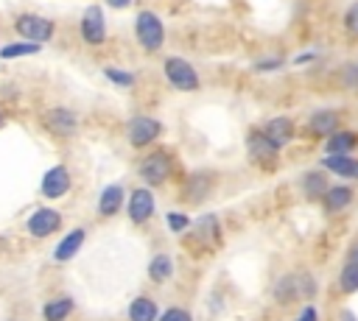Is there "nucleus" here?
Returning a JSON list of instances; mask_svg holds the SVG:
<instances>
[{
  "instance_id": "obj_36",
  "label": "nucleus",
  "mask_w": 358,
  "mask_h": 321,
  "mask_svg": "<svg viewBox=\"0 0 358 321\" xmlns=\"http://www.w3.org/2000/svg\"><path fill=\"white\" fill-rule=\"evenodd\" d=\"M341 321H355V315H352L350 310H344V313H341Z\"/></svg>"
},
{
  "instance_id": "obj_25",
  "label": "nucleus",
  "mask_w": 358,
  "mask_h": 321,
  "mask_svg": "<svg viewBox=\"0 0 358 321\" xmlns=\"http://www.w3.org/2000/svg\"><path fill=\"white\" fill-rule=\"evenodd\" d=\"M129 318H131V321H154V318H157V304H154L151 299L140 296V299L131 301V307H129Z\"/></svg>"
},
{
  "instance_id": "obj_12",
  "label": "nucleus",
  "mask_w": 358,
  "mask_h": 321,
  "mask_svg": "<svg viewBox=\"0 0 358 321\" xmlns=\"http://www.w3.org/2000/svg\"><path fill=\"white\" fill-rule=\"evenodd\" d=\"M151 212H154V195H151V190H145V187L134 190L131 198H129V218L134 223H145L151 218Z\"/></svg>"
},
{
  "instance_id": "obj_17",
  "label": "nucleus",
  "mask_w": 358,
  "mask_h": 321,
  "mask_svg": "<svg viewBox=\"0 0 358 321\" xmlns=\"http://www.w3.org/2000/svg\"><path fill=\"white\" fill-rule=\"evenodd\" d=\"M81 243H84V229H73V232H67L64 240H59V246H56V251H53V260H56V262H67V260H73V257L78 254Z\"/></svg>"
},
{
  "instance_id": "obj_33",
  "label": "nucleus",
  "mask_w": 358,
  "mask_h": 321,
  "mask_svg": "<svg viewBox=\"0 0 358 321\" xmlns=\"http://www.w3.org/2000/svg\"><path fill=\"white\" fill-rule=\"evenodd\" d=\"M159 321H190V313H185V310H179V307H171Z\"/></svg>"
},
{
  "instance_id": "obj_13",
  "label": "nucleus",
  "mask_w": 358,
  "mask_h": 321,
  "mask_svg": "<svg viewBox=\"0 0 358 321\" xmlns=\"http://www.w3.org/2000/svg\"><path fill=\"white\" fill-rule=\"evenodd\" d=\"M246 151H249L257 162H271V159L277 156L280 145H274V142L263 134V128H260V131H252V134L246 137Z\"/></svg>"
},
{
  "instance_id": "obj_18",
  "label": "nucleus",
  "mask_w": 358,
  "mask_h": 321,
  "mask_svg": "<svg viewBox=\"0 0 358 321\" xmlns=\"http://www.w3.org/2000/svg\"><path fill=\"white\" fill-rule=\"evenodd\" d=\"M123 204V187L120 184H109L101 190V198H98V212L103 218H112Z\"/></svg>"
},
{
  "instance_id": "obj_21",
  "label": "nucleus",
  "mask_w": 358,
  "mask_h": 321,
  "mask_svg": "<svg viewBox=\"0 0 358 321\" xmlns=\"http://www.w3.org/2000/svg\"><path fill=\"white\" fill-rule=\"evenodd\" d=\"M302 190H305V195H310V198L324 195V193H327V173L308 170V173L302 176Z\"/></svg>"
},
{
  "instance_id": "obj_19",
  "label": "nucleus",
  "mask_w": 358,
  "mask_h": 321,
  "mask_svg": "<svg viewBox=\"0 0 358 321\" xmlns=\"http://www.w3.org/2000/svg\"><path fill=\"white\" fill-rule=\"evenodd\" d=\"M338 285H341L344 293H355L358 290V246L347 254L344 268H341V276H338Z\"/></svg>"
},
{
  "instance_id": "obj_14",
  "label": "nucleus",
  "mask_w": 358,
  "mask_h": 321,
  "mask_svg": "<svg viewBox=\"0 0 358 321\" xmlns=\"http://www.w3.org/2000/svg\"><path fill=\"white\" fill-rule=\"evenodd\" d=\"M294 131H296V128H294V123H291L288 117H271V120L263 126V134H266L274 145H280V148L294 140Z\"/></svg>"
},
{
  "instance_id": "obj_6",
  "label": "nucleus",
  "mask_w": 358,
  "mask_h": 321,
  "mask_svg": "<svg viewBox=\"0 0 358 321\" xmlns=\"http://www.w3.org/2000/svg\"><path fill=\"white\" fill-rule=\"evenodd\" d=\"M313 293H316V285L308 274H288V276L277 279V285H274V299H280L285 304L296 301L302 296H313Z\"/></svg>"
},
{
  "instance_id": "obj_24",
  "label": "nucleus",
  "mask_w": 358,
  "mask_h": 321,
  "mask_svg": "<svg viewBox=\"0 0 358 321\" xmlns=\"http://www.w3.org/2000/svg\"><path fill=\"white\" fill-rule=\"evenodd\" d=\"M350 201H352V190L350 187H327V193H324V207L330 212L344 209Z\"/></svg>"
},
{
  "instance_id": "obj_32",
  "label": "nucleus",
  "mask_w": 358,
  "mask_h": 321,
  "mask_svg": "<svg viewBox=\"0 0 358 321\" xmlns=\"http://www.w3.org/2000/svg\"><path fill=\"white\" fill-rule=\"evenodd\" d=\"M168 226H171L173 232H182V229L190 226V218L182 215V212H168Z\"/></svg>"
},
{
  "instance_id": "obj_27",
  "label": "nucleus",
  "mask_w": 358,
  "mask_h": 321,
  "mask_svg": "<svg viewBox=\"0 0 358 321\" xmlns=\"http://www.w3.org/2000/svg\"><path fill=\"white\" fill-rule=\"evenodd\" d=\"M103 75H106V78H109L115 87H126V89H129V87H134V84H137L134 73L120 70V67H106V70H103Z\"/></svg>"
},
{
  "instance_id": "obj_2",
  "label": "nucleus",
  "mask_w": 358,
  "mask_h": 321,
  "mask_svg": "<svg viewBox=\"0 0 358 321\" xmlns=\"http://www.w3.org/2000/svg\"><path fill=\"white\" fill-rule=\"evenodd\" d=\"M162 73L176 92H199L201 89V78H199L196 67L182 56H168L162 61Z\"/></svg>"
},
{
  "instance_id": "obj_20",
  "label": "nucleus",
  "mask_w": 358,
  "mask_h": 321,
  "mask_svg": "<svg viewBox=\"0 0 358 321\" xmlns=\"http://www.w3.org/2000/svg\"><path fill=\"white\" fill-rule=\"evenodd\" d=\"M210 184H213V179H210V173H193L190 176V181H187V190H185V198L187 201H201L207 193H210Z\"/></svg>"
},
{
  "instance_id": "obj_28",
  "label": "nucleus",
  "mask_w": 358,
  "mask_h": 321,
  "mask_svg": "<svg viewBox=\"0 0 358 321\" xmlns=\"http://www.w3.org/2000/svg\"><path fill=\"white\" fill-rule=\"evenodd\" d=\"M338 81H341V87H347V89H358V61H347V64L338 70Z\"/></svg>"
},
{
  "instance_id": "obj_31",
  "label": "nucleus",
  "mask_w": 358,
  "mask_h": 321,
  "mask_svg": "<svg viewBox=\"0 0 358 321\" xmlns=\"http://www.w3.org/2000/svg\"><path fill=\"white\" fill-rule=\"evenodd\" d=\"M285 61L280 59V56H268V59H257L255 61V70L257 73H274V70H280Z\"/></svg>"
},
{
  "instance_id": "obj_23",
  "label": "nucleus",
  "mask_w": 358,
  "mask_h": 321,
  "mask_svg": "<svg viewBox=\"0 0 358 321\" xmlns=\"http://www.w3.org/2000/svg\"><path fill=\"white\" fill-rule=\"evenodd\" d=\"M70 313H73V299H67V296L48 301V304H45V310H42L45 321H64Z\"/></svg>"
},
{
  "instance_id": "obj_37",
  "label": "nucleus",
  "mask_w": 358,
  "mask_h": 321,
  "mask_svg": "<svg viewBox=\"0 0 358 321\" xmlns=\"http://www.w3.org/2000/svg\"><path fill=\"white\" fill-rule=\"evenodd\" d=\"M3 123H6V114H3V109H0V128H3Z\"/></svg>"
},
{
  "instance_id": "obj_9",
  "label": "nucleus",
  "mask_w": 358,
  "mask_h": 321,
  "mask_svg": "<svg viewBox=\"0 0 358 321\" xmlns=\"http://www.w3.org/2000/svg\"><path fill=\"white\" fill-rule=\"evenodd\" d=\"M70 190V173L64 165H53L45 176H42V195L45 198H59Z\"/></svg>"
},
{
  "instance_id": "obj_5",
  "label": "nucleus",
  "mask_w": 358,
  "mask_h": 321,
  "mask_svg": "<svg viewBox=\"0 0 358 321\" xmlns=\"http://www.w3.org/2000/svg\"><path fill=\"white\" fill-rule=\"evenodd\" d=\"M42 128L50 131L53 137H73L78 131V114L67 106H50L42 112Z\"/></svg>"
},
{
  "instance_id": "obj_15",
  "label": "nucleus",
  "mask_w": 358,
  "mask_h": 321,
  "mask_svg": "<svg viewBox=\"0 0 358 321\" xmlns=\"http://www.w3.org/2000/svg\"><path fill=\"white\" fill-rule=\"evenodd\" d=\"M355 145H358V134L350 131V128H338L327 137L324 151H327V156H336V154H350Z\"/></svg>"
},
{
  "instance_id": "obj_35",
  "label": "nucleus",
  "mask_w": 358,
  "mask_h": 321,
  "mask_svg": "<svg viewBox=\"0 0 358 321\" xmlns=\"http://www.w3.org/2000/svg\"><path fill=\"white\" fill-rule=\"evenodd\" d=\"M134 0H103V6H109V8H115V11H123V8H129Z\"/></svg>"
},
{
  "instance_id": "obj_3",
  "label": "nucleus",
  "mask_w": 358,
  "mask_h": 321,
  "mask_svg": "<svg viewBox=\"0 0 358 321\" xmlns=\"http://www.w3.org/2000/svg\"><path fill=\"white\" fill-rule=\"evenodd\" d=\"M14 31H17L20 39L45 45V42H50V36L56 33V22H53L50 17H42V14L22 11V14L14 17Z\"/></svg>"
},
{
  "instance_id": "obj_10",
  "label": "nucleus",
  "mask_w": 358,
  "mask_h": 321,
  "mask_svg": "<svg viewBox=\"0 0 358 321\" xmlns=\"http://www.w3.org/2000/svg\"><path fill=\"white\" fill-rule=\"evenodd\" d=\"M62 226V215L56 209H36L31 218H28V232L34 237H48L53 234L56 229Z\"/></svg>"
},
{
  "instance_id": "obj_1",
  "label": "nucleus",
  "mask_w": 358,
  "mask_h": 321,
  "mask_svg": "<svg viewBox=\"0 0 358 321\" xmlns=\"http://www.w3.org/2000/svg\"><path fill=\"white\" fill-rule=\"evenodd\" d=\"M134 39L137 45L145 50V53H157L162 45H165V25H162V17L151 8H143L137 11L134 17Z\"/></svg>"
},
{
  "instance_id": "obj_30",
  "label": "nucleus",
  "mask_w": 358,
  "mask_h": 321,
  "mask_svg": "<svg viewBox=\"0 0 358 321\" xmlns=\"http://www.w3.org/2000/svg\"><path fill=\"white\" fill-rule=\"evenodd\" d=\"M341 22H344V31H347L350 36H358V0L347 6V11H344Z\"/></svg>"
},
{
  "instance_id": "obj_16",
  "label": "nucleus",
  "mask_w": 358,
  "mask_h": 321,
  "mask_svg": "<svg viewBox=\"0 0 358 321\" xmlns=\"http://www.w3.org/2000/svg\"><path fill=\"white\" fill-rule=\"evenodd\" d=\"M322 165L336 173V176H344V179H358V159H352L350 154H336V156H324Z\"/></svg>"
},
{
  "instance_id": "obj_26",
  "label": "nucleus",
  "mask_w": 358,
  "mask_h": 321,
  "mask_svg": "<svg viewBox=\"0 0 358 321\" xmlns=\"http://www.w3.org/2000/svg\"><path fill=\"white\" fill-rule=\"evenodd\" d=\"M171 274H173V260H171L168 254H157V257L151 260V265H148V276H151L154 282H165Z\"/></svg>"
},
{
  "instance_id": "obj_29",
  "label": "nucleus",
  "mask_w": 358,
  "mask_h": 321,
  "mask_svg": "<svg viewBox=\"0 0 358 321\" xmlns=\"http://www.w3.org/2000/svg\"><path fill=\"white\" fill-rule=\"evenodd\" d=\"M199 234H201V240H207V243L218 240V221H215V215H204V218L199 221Z\"/></svg>"
},
{
  "instance_id": "obj_7",
  "label": "nucleus",
  "mask_w": 358,
  "mask_h": 321,
  "mask_svg": "<svg viewBox=\"0 0 358 321\" xmlns=\"http://www.w3.org/2000/svg\"><path fill=\"white\" fill-rule=\"evenodd\" d=\"M159 134H162V123H159L157 117H148V114H137V117H131L129 126H126V137H129V142H131L134 148L151 145Z\"/></svg>"
},
{
  "instance_id": "obj_22",
  "label": "nucleus",
  "mask_w": 358,
  "mask_h": 321,
  "mask_svg": "<svg viewBox=\"0 0 358 321\" xmlns=\"http://www.w3.org/2000/svg\"><path fill=\"white\" fill-rule=\"evenodd\" d=\"M39 47H42V45L28 42V39L8 42L6 47H0V59H22V56H34V53H39Z\"/></svg>"
},
{
  "instance_id": "obj_8",
  "label": "nucleus",
  "mask_w": 358,
  "mask_h": 321,
  "mask_svg": "<svg viewBox=\"0 0 358 321\" xmlns=\"http://www.w3.org/2000/svg\"><path fill=\"white\" fill-rule=\"evenodd\" d=\"M140 176L145 179V184H162L171 176V156L165 151H151L143 162H140Z\"/></svg>"
},
{
  "instance_id": "obj_4",
  "label": "nucleus",
  "mask_w": 358,
  "mask_h": 321,
  "mask_svg": "<svg viewBox=\"0 0 358 321\" xmlns=\"http://www.w3.org/2000/svg\"><path fill=\"white\" fill-rule=\"evenodd\" d=\"M78 33H81L84 45H92V47L106 42V11H103L101 3H90V6L81 11Z\"/></svg>"
},
{
  "instance_id": "obj_34",
  "label": "nucleus",
  "mask_w": 358,
  "mask_h": 321,
  "mask_svg": "<svg viewBox=\"0 0 358 321\" xmlns=\"http://www.w3.org/2000/svg\"><path fill=\"white\" fill-rule=\"evenodd\" d=\"M296 321H319V318H316V307H310V304H308V307H302V313H299V318H296Z\"/></svg>"
},
{
  "instance_id": "obj_11",
  "label": "nucleus",
  "mask_w": 358,
  "mask_h": 321,
  "mask_svg": "<svg viewBox=\"0 0 358 321\" xmlns=\"http://www.w3.org/2000/svg\"><path fill=\"white\" fill-rule=\"evenodd\" d=\"M308 128H310V134H316V137H330L333 131L341 128V117H338V112H333V109H319V112L310 114Z\"/></svg>"
}]
</instances>
